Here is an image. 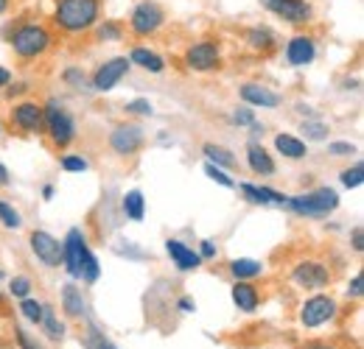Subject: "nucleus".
<instances>
[{
	"label": "nucleus",
	"instance_id": "1",
	"mask_svg": "<svg viewBox=\"0 0 364 349\" xmlns=\"http://www.w3.org/2000/svg\"><path fill=\"white\" fill-rule=\"evenodd\" d=\"M0 37L11 48V53L20 62H40L48 53L56 50L59 37L56 31L43 20H23V23H9L0 28Z\"/></svg>",
	"mask_w": 364,
	"mask_h": 349
},
{
	"label": "nucleus",
	"instance_id": "2",
	"mask_svg": "<svg viewBox=\"0 0 364 349\" xmlns=\"http://www.w3.org/2000/svg\"><path fill=\"white\" fill-rule=\"evenodd\" d=\"M101 9L104 0H53L48 26L56 31V37H87L101 20Z\"/></svg>",
	"mask_w": 364,
	"mask_h": 349
},
{
	"label": "nucleus",
	"instance_id": "3",
	"mask_svg": "<svg viewBox=\"0 0 364 349\" xmlns=\"http://www.w3.org/2000/svg\"><path fill=\"white\" fill-rule=\"evenodd\" d=\"M62 268L73 282L82 285H95L101 279V262L82 226H70L62 238Z\"/></svg>",
	"mask_w": 364,
	"mask_h": 349
},
{
	"label": "nucleus",
	"instance_id": "4",
	"mask_svg": "<svg viewBox=\"0 0 364 349\" xmlns=\"http://www.w3.org/2000/svg\"><path fill=\"white\" fill-rule=\"evenodd\" d=\"M43 134L56 151H68L79 140V123L59 98L43 101Z\"/></svg>",
	"mask_w": 364,
	"mask_h": 349
},
{
	"label": "nucleus",
	"instance_id": "5",
	"mask_svg": "<svg viewBox=\"0 0 364 349\" xmlns=\"http://www.w3.org/2000/svg\"><path fill=\"white\" fill-rule=\"evenodd\" d=\"M339 204H342L339 193L333 187H328V184H319V187L289 196L286 210L300 216V218H328V216H333L339 210Z\"/></svg>",
	"mask_w": 364,
	"mask_h": 349
},
{
	"label": "nucleus",
	"instance_id": "6",
	"mask_svg": "<svg viewBox=\"0 0 364 349\" xmlns=\"http://www.w3.org/2000/svg\"><path fill=\"white\" fill-rule=\"evenodd\" d=\"M166 26H168V11L157 0L135 3V9L129 11V20H127V31L140 43L143 40H154Z\"/></svg>",
	"mask_w": 364,
	"mask_h": 349
},
{
	"label": "nucleus",
	"instance_id": "7",
	"mask_svg": "<svg viewBox=\"0 0 364 349\" xmlns=\"http://www.w3.org/2000/svg\"><path fill=\"white\" fill-rule=\"evenodd\" d=\"M225 65V53H222V43L213 40V37H205V40H196L182 50V67L188 73H216L222 70Z\"/></svg>",
	"mask_w": 364,
	"mask_h": 349
},
{
	"label": "nucleus",
	"instance_id": "8",
	"mask_svg": "<svg viewBox=\"0 0 364 349\" xmlns=\"http://www.w3.org/2000/svg\"><path fill=\"white\" fill-rule=\"evenodd\" d=\"M339 316V302L331 294H311L303 299V305L297 310V321L303 330H319L325 324H331Z\"/></svg>",
	"mask_w": 364,
	"mask_h": 349
},
{
	"label": "nucleus",
	"instance_id": "9",
	"mask_svg": "<svg viewBox=\"0 0 364 349\" xmlns=\"http://www.w3.org/2000/svg\"><path fill=\"white\" fill-rule=\"evenodd\" d=\"M261 6L274 20L291 26V28H309L317 17V9L311 0H261Z\"/></svg>",
	"mask_w": 364,
	"mask_h": 349
},
{
	"label": "nucleus",
	"instance_id": "10",
	"mask_svg": "<svg viewBox=\"0 0 364 349\" xmlns=\"http://www.w3.org/2000/svg\"><path fill=\"white\" fill-rule=\"evenodd\" d=\"M317 56H319V40L311 31H306V28H300L297 34H291V37L283 43V62H286V67H291V70H306V67H311V65L317 62Z\"/></svg>",
	"mask_w": 364,
	"mask_h": 349
},
{
	"label": "nucleus",
	"instance_id": "11",
	"mask_svg": "<svg viewBox=\"0 0 364 349\" xmlns=\"http://www.w3.org/2000/svg\"><path fill=\"white\" fill-rule=\"evenodd\" d=\"M129 70H132V65L127 56H109V59L98 62L90 73V92H95V95L112 92L129 76Z\"/></svg>",
	"mask_w": 364,
	"mask_h": 349
},
{
	"label": "nucleus",
	"instance_id": "12",
	"mask_svg": "<svg viewBox=\"0 0 364 349\" xmlns=\"http://www.w3.org/2000/svg\"><path fill=\"white\" fill-rule=\"evenodd\" d=\"M291 282L303 291H322L333 282V271L328 262L317 260V257H306V260H297L289 271Z\"/></svg>",
	"mask_w": 364,
	"mask_h": 349
},
{
	"label": "nucleus",
	"instance_id": "13",
	"mask_svg": "<svg viewBox=\"0 0 364 349\" xmlns=\"http://www.w3.org/2000/svg\"><path fill=\"white\" fill-rule=\"evenodd\" d=\"M107 145H109V151L115 157L129 160V157H135L137 151L146 145V129L140 123H135V121H124V123L112 126L109 137H107Z\"/></svg>",
	"mask_w": 364,
	"mask_h": 349
},
{
	"label": "nucleus",
	"instance_id": "14",
	"mask_svg": "<svg viewBox=\"0 0 364 349\" xmlns=\"http://www.w3.org/2000/svg\"><path fill=\"white\" fill-rule=\"evenodd\" d=\"M9 123L20 134H43V101L23 98L9 106Z\"/></svg>",
	"mask_w": 364,
	"mask_h": 349
},
{
	"label": "nucleus",
	"instance_id": "15",
	"mask_svg": "<svg viewBox=\"0 0 364 349\" xmlns=\"http://www.w3.org/2000/svg\"><path fill=\"white\" fill-rule=\"evenodd\" d=\"M28 249L34 260L46 268H62V240L48 229H31L28 232Z\"/></svg>",
	"mask_w": 364,
	"mask_h": 349
},
{
	"label": "nucleus",
	"instance_id": "16",
	"mask_svg": "<svg viewBox=\"0 0 364 349\" xmlns=\"http://www.w3.org/2000/svg\"><path fill=\"white\" fill-rule=\"evenodd\" d=\"M235 190L244 196L247 204L252 207H286L289 193H280L269 184H255V182H238Z\"/></svg>",
	"mask_w": 364,
	"mask_h": 349
},
{
	"label": "nucleus",
	"instance_id": "17",
	"mask_svg": "<svg viewBox=\"0 0 364 349\" xmlns=\"http://www.w3.org/2000/svg\"><path fill=\"white\" fill-rule=\"evenodd\" d=\"M166 255H168V260L171 265L180 271V274H193V271H199L205 262L199 257V252H196V246H191V243H185L182 238H166Z\"/></svg>",
	"mask_w": 364,
	"mask_h": 349
},
{
	"label": "nucleus",
	"instance_id": "18",
	"mask_svg": "<svg viewBox=\"0 0 364 349\" xmlns=\"http://www.w3.org/2000/svg\"><path fill=\"white\" fill-rule=\"evenodd\" d=\"M238 98L252 109H277L283 104V95L261 82H244L238 84Z\"/></svg>",
	"mask_w": 364,
	"mask_h": 349
},
{
	"label": "nucleus",
	"instance_id": "19",
	"mask_svg": "<svg viewBox=\"0 0 364 349\" xmlns=\"http://www.w3.org/2000/svg\"><path fill=\"white\" fill-rule=\"evenodd\" d=\"M59 302H62V313L65 318L70 321H85L90 316V305H87V297L82 291V282H65L59 288Z\"/></svg>",
	"mask_w": 364,
	"mask_h": 349
},
{
	"label": "nucleus",
	"instance_id": "20",
	"mask_svg": "<svg viewBox=\"0 0 364 349\" xmlns=\"http://www.w3.org/2000/svg\"><path fill=\"white\" fill-rule=\"evenodd\" d=\"M127 59H129V65L132 67H140L143 73H149V76H163L166 70H168V62H166V56L163 53H157L151 45L146 43H135L129 48V53H127Z\"/></svg>",
	"mask_w": 364,
	"mask_h": 349
},
{
	"label": "nucleus",
	"instance_id": "21",
	"mask_svg": "<svg viewBox=\"0 0 364 349\" xmlns=\"http://www.w3.org/2000/svg\"><path fill=\"white\" fill-rule=\"evenodd\" d=\"M244 162H247L250 174L261 176V179H269V176L277 174V162H274L272 151H269L264 143H258V140H250V143H247Z\"/></svg>",
	"mask_w": 364,
	"mask_h": 349
},
{
	"label": "nucleus",
	"instance_id": "22",
	"mask_svg": "<svg viewBox=\"0 0 364 349\" xmlns=\"http://www.w3.org/2000/svg\"><path fill=\"white\" fill-rule=\"evenodd\" d=\"M244 45L261 56L267 53H274L280 48V40H277V31L272 26H264V23H255V26H247L244 28Z\"/></svg>",
	"mask_w": 364,
	"mask_h": 349
},
{
	"label": "nucleus",
	"instance_id": "23",
	"mask_svg": "<svg viewBox=\"0 0 364 349\" xmlns=\"http://www.w3.org/2000/svg\"><path fill=\"white\" fill-rule=\"evenodd\" d=\"M272 145L277 157H283L289 162H303L309 157V143L300 140V134H291V131H277L272 137Z\"/></svg>",
	"mask_w": 364,
	"mask_h": 349
},
{
	"label": "nucleus",
	"instance_id": "24",
	"mask_svg": "<svg viewBox=\"0 0 364 349\" xmlns=\"http://www.w3.org/2000/svg\"><path fill=\"white\" fill-rule=\"evenodd\" d=\"M230 299L241 313L252 316L261 307V291L255 288V282H244V279H232L230 285Z\"/></svg>",
	"mask_w": 364,
	"mask_h": 349
},
{
	"label": "nucleus",
	"instance_id": "25",
	"mask_svg": "<svg viewBox=\"0 0 364 349\" xmlns=\"http://www.w3.org/2000/svg\"><path fill=\"white\" fill-rule=\"evenodd\" d=\"M228 271L232 279H244V282H255L258 277H264L267 265L261 260H252V257H235L228 262Z\"/></svg>",
	"mask_w": 364,
	"mask_h": 349
},
{
	"label": "nucleus",
	"instance_id": "26",
	"mask_svg": "<svg viewBox=\"0 0 364 349\" xmlns=\"http://www.w3.org/2000/svg\"><path fill=\"white\" fill-rule=\"evenodd\" d=\"M121 216L127 221H132V223H140L146 218V196H143L140 187H132V190H127L121 196Z\"/></svg>",
	"mask_w": 364,
	"mask_h": 349
},
{
	"label": "nucleus",
	"instance_id": "27",
	"mask_svg": "<svg viewBox=\"0 0 364 349\" xmlns=\"http://www.w3.org/2000/svg\"><path fill=\"white\" fill-rule=\"evenodd\" d=\"M90 34L95 37V43L115 45V43H124V40H127V26H124L121 20H98Z\"/></svg>",
	"mask_w": 364,
	"mask_h": 349
},
{
	"label": "nucleus",
	"instance_id": "28",
	"mask_svg": "<svg viewBox=\"0 0 364 349\" xmlns=\"http://www.w3.org/2000/svg\"><path fill=\"white\" fill-rule=\"evenodd\" d=\"M202 157H205V162H213V165H219L225 171H235L238 168V157L230 148L219 145V143H205L202 145Z\"/></svg>",
	"mask_w": 364,
	"mask_h": 349
},
{
	"label": "nucleus",
	"instance_id": "29",
	"mask_svg": "<svg viewBox=\"0 0 364 349\" xmlns=\"http://www.w3.org/2000/svg\"><path fill=\"white\" fill-rule=\"evenodd\" d=\"M37 327L43 330V336L50 338V341H62V338L68 336V327H65V321L59 318V313L53 310V305L43 307V318H40V324H37Z\"/></svg>",
	"mask_w": 364,
	"mask_h": 349
},
{
	"label": "nucleus",
	"instance_id": "30",
	"mask_svg": "<svg viewBox=\"0 0 364 349\" xmlns=\"http://www.w3.org/2000/svg\"><path fill=\"white\" fill-rule=\"evenodd\" d=\"M297 134H303L300 140H306V143H325L328 134H331V126L322 118H303Z\"/></svg>",
	"mask_w": 364,
	"mask_h": 349
},
{
	"label": "nucleus",
	"instance_id": "31",
	"mask_svg": "<svg viewBox=\"0 0 364 349\" xmlns=\"http://www.w3.org/2000/svg\"><path fill=\"white\" fill-rule=\"evenodd\" d=\"M59 168L65 174H87L92 165H90V157L82 154V151H62L59 154Z\"/></svg>",
	"mask_w": 364,
	"mask_h": 349
},
{
	"label": "nucleus",
	"instance_id": "32",
	"mask_svg": "<svg viewBox=\"0 0 364 349\" xmlns=\"http://www.w3.org/2000/svg\"><path fill=\"white\" fill-rule=\"evenodd\" d=\"M59 82L70 89H90V76L82 65H68L62 73H59Z\"/></svg>",
	"mask_w": 364,
	"mask_h": 349
},
{
	"label": "nucleus",
	"instance_id": "33",
	"mask_svg": "<svg viewBox=\"0 0 364 349\" xmlns=\"http://www.w3.org/2000/svg\"><path fill=\"white\" fill-rule=\"evenodd\" d=\"M0 226L9 229V232H20V229L26 226L23 213H20L9 199H0Z\"/></svg>",
	"mask_w": 364,
	"mask_h": 349
},
{
	"label": "nucleus",
	"instance_id": "34",
	"mask_svg": "<svg viewBox=\"0 0 364 349\" xmlns=\"http://www.w3.org/2000/svg\"><path fill=\"white\" fill-rule=\"evenodd\" d=\"M339 184L345 187V190H359L364 184V162L362 160H356V162H350L348 168H342L339 171Z\"/></svg>",
	"mask_w": 364,
	"mask_h": 349
},
{
	"label": "nucleus",
	"instance_id": "35",
	"mask_svg": "<svg viewBox=\"0 0 364 349\" xmlns=\"http://www.w3.org/2000/svg\"><path fill=\"white\" fill-rule=\"evenodd\" d=\"M20 305H17V313L28 321V324H40V318H43V307H46V302H40L37 297H26V299H17Z\"/></svg>",
	"mask_w": 364,
	"mask_h": 349
},
{
	"label": "nucleus",
	"instance_id": "36",
	"mask_svg": "<svg viewBox=\"0 0 364 349\" xmlns=\"http://www.w3.org/2000/svg\"><path fill=\"white\" fill-rule=\"evenodd\" d=\"M31 291H34V279H31V277H26V274L9 277V297L26 299V297H31Z\"/></svg>",
	"mask_w": 364,
	"mask_h": 349
},
{
	"label": "nucleus",
	"instance_id": "37",
	"mask_svg": "<svg viewBox=\"0 0 364 349\" xmlns=\"http://www.w3.org/2000/svg\"><path fill=\"white\" fill-rule=\"evenodd\" d=\"M202 171H205V176H208L210 182H216V184H219V187H225V190H235V184H238V182H235L225 168H219V165H213V162H205V165H202Z\"/></svg>",
	"mask_w": 364,
	"mask_h": 349
},
{
	"label": "nucleus",
	"instance_id": "38",
	"mask_svg": "<svg viewBox=\"0 0 364 349\" xmlns=\"http://www.w3.org/2000/svg\"><path fill=\"white\" fill-rule=\"evenodd\" d=\"M255 121H258V115H255V109H252V106H247V104H241V106L230 109V123H232V126H238V129H250Z\"/></svg>",
	"mask_w": 364,
	"mask_h": 349
},
{
	"label": "nucleus",
	"instance_id": "39",
	"mask_svg": "<svg viewBox=\"0 0 364 349\" xmlns=\"http://www.w3.org/2000/svg\"><path fill=\"white\" fill-rule=\"evenodd\" d=\"M124 112L132 115V118H151L154 115V104L149 98H132L124 104Z\"/></svg>",
	"mask_w": 364,
	"mask_h": 349
},
{
	"label": "nucleus",
	"instance_id": "40",
	"mask_svg": "<svg viewBox=\"0 0 364 349\" xmlns=\"http://www.w3.org/2000/svg\"><path fill=\"white\" fill-rule=\"evenodd\" d=\"M356 154H359V148L348 140H331L328 143V157H356Z\"/></svg>",
	"mask_w": 364,
	"mask_h": 349
},
{
	"label": "nucleus",
	"instance_id": "41",
	"mask_svg": "<svg viewBox=\"0 0 364 349\" xmlns=\"http://www.w3.org/2000/svg\"><path fill=\"white\" fill-rule=\"evenodd\" d=\"M196 252H199L202 262H213L219 257V240L216 238H202L199 246H196Z\"/></svg>",
	"mask_w": 364,
	"mask_h": 349
},
{
	"label": "nucleus",
	"instance_id": "42",
	"mask_svg": "<svg viewBox=\"0 0 364 349\" xmlns=\"http://www.w3.org/2000/svg\"><path fill=\"white\" fill-rule=\"evenodd\" d=\"M345 297H348V299H362L364 297V274L362 271H356V274L348 279V285H345Z\"/></svg>",
	"mask_w": 364,
	"mask_h": 349
},
{
	"label": "nucleus",
	"instance_id": "43",
	"mask_svg": "<svg viewBox=\"0 0 364 349\" xmlns=\"http://www.w3.org/2000/svg\"><path fill=\"white\" fill-rule=\"evenodd\" d=\"M85 347L87 349H118L112 341H107L101 333H95V330H90V336L85 338Z\"/></svg>",
	"mask_w": 364,
	"mask_h": 349
},
{
	"label": "nucleus",
	"instance_id": "44",
	"mask_svg": "<svg viewBox=\"0 0 364 349\" xmlns=\"http://www.w3.org/2000/svg\"><path fill=\"white\" fill-rule=\"evenodd\" d=\"M348 238H350V249H353L356 255H362L364 252V226L362 223H356V226L348 232Z\"/></svg>",
	"mask_w": 364,
	"mask_h": 349
},
{
	"label": "nucleus",
	"instance_id": "45",
	"mask_svg": "<svg viewBox=\"0 0 364 349\" xmlns=\"http://www.w3.org/2000/svg\"><path fill=\"white\" fill-rule=\"evenodd\" d=\"M14 338H17L20 349H43L40 344H37V338H34V336H28L23 327H14Z\"/></svg>",
	"mask_w": 364,
	"mask_h": 349
},
{
	"label": "nucleus",
	"instance_id": "46",
	"mask_svg": "<svg viewBox=\"0 0 364 349\" xmlns=\"http://www.w3.org/2000/svg\"><path fill=\"white\" fill-rule=\"evenodd\" d=\"M26 92H28V84H26V82H11V84L6 87V98L11 101L14 95H26Z\"/></svg>",
	"mask_w": 364,
	"mask_h": 349
},
{
	"label": "nucleus",
	"instance_id": "47",
	"mask_svg": "<svg viewBox=\"0 0 364 349\" xmlns=\"http://www.w3.org/2000/svg\"><path fill=\"white\" fill-rule=\"evenodd\" d=\"M177 310H180L182 316H188V313H196V302H193L191 297H180V299H177Z\"/></svg>",
	"mask_w": 364,
	"mask_h": 349
},
{
	"label": "nucleus",
	"instance_id": "48",
	"mask_svg": "<svg viewBox=\"0 0 364 349\" xmlns=\"http://www.w3.org/2000/svg\"><path fill=\"white\" fill-rule=\"evenodd\" d=\"M14 82V73H11V67H6V65H0V89H6L9 84Z\"/></svg>",
	"mask_w": 364,
	"mask_h": 349
},
{
	"label": "nucleus",
	"instance_id": "49",
	"mask_svg": "<svg viewBox=\"0 0 364 349\" xmlns=\"http://www.w3.org/2000/svg\"><path fill=\"white\" fill-rule=\"evenodd\" d=\"M40 196H43V201H53V196H56V184H53V182H46V184L40 187Z\"/></svg>",
	"mask_w": 364,
	"mask_h": 349
},
{
	"label": "nucleus",
	"instance_id": "50",
	"mask_svg": "<svg viewBox=\"0 0 364 349\" xmlns=\"http://www.w3.org/2000/svg\"><path fill=\"white\" fill-rule=\"evenodd\" d=\"M300 349H339L336 344H328V341H306Z\"/></svg>",
	"mask_w": 364,
	"mask_h": 349
},
{
	"label": "nucleus",
	"instance_id": "51",
	"mask_svg": "<svg viewBox=\"0 0 364 349\" xmlns=\"http://www.w3.org/2000/svg\"><path fill=\"white\" fill-rule=\"evenodd\" d=\"M9 184H11V171L0 162V187H9Z\"/></svg>",
	"mask_w": 364,
	"mask_h": 349
},
{
	"label": "nucleus",
	"instance_id": "52",
	"mask_svg": "<svg viewBox=\"0 0 364 349\" xmlns=\"http://www.w3.org/2000/svg\"><path fill=\"white\" fill-rule=\"evenodd\" d=\"M250 131H252V140H258V137H264V131H267V126H264V123H258V121H255V123H252V126H250Z\"/></svg>",
	"mask_w": 364,
	"mask_h": 349
},
{
	"label": "nucleus",
	"instance_id": "53",
	"mask_svg": "<svg viewBox=\"0 0 364 349\" xmlns=\"http://www.w3.org/2000/svg\"><path fill=\"white\" fill-rule=\"evenodd\" d=\"M9 9H11V0H0V17H3Z\"/></svg>",
	"mask_w": 364,
	"mask_h": 349
},
{
	"label": "nucleus",
	"instance_id": "54",
	"mask_svg": "<svg viewBox=\"0 0 364 349\" xmlns=\"http://www.w3.org/2000/svg\"><path fill=\"white\" fill-rule=\"evenodd\" d=\"M3 279H6V268H0V282H3Z\"/></svg>",
	"mask_w": 364,
	"mask_h": 349
},
{
	"label": "nucleus",
	"instance_id": "55",
	"mask_svg": "<svg viewBox=\"0 0 364 349\" xmlns=\"http://www.w3.org/2000/svg\"><path fill=\"white\" fill-rule=\"evenodd\" d=\"M3 299H6V294H3V291H0V305H3Z\"/></svg>",
	"mask_w": 364,
	"mask_h": 349
},
{
	"label": "nucleus",
	"instance_id": "56",
	"mask_svg": "<svg viewBox=\"0 0 364 349\" xmlns=\"http://www.w3.org/2000/svg\"><path fill=\"white\" fill-rule=\"evenodd\" d=\"M3 134H6V129H3V123H0V137H3Z\"/></svg>",
	"mask_w": 364,
	"mask_h": 349
}]
</instances>
